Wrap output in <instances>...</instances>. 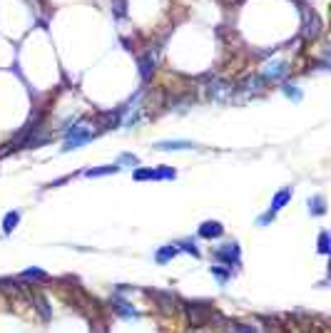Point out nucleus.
I'll return each mask as SVG.
<instances>
[{
	"label": "nucleus",
	"instance_id": "1",
	"mask_svg": "<svg viewBox=\"0 0 331 333\" xmlns=\"http://www.w3.org/2000/svg\"><path fill=\"white\" fill-rule=\"evenodd\" d=\"M95 134L90 130H73L70 134H67V139H65V145H62V152H70V149H78V147H82V145H87L90 139H92Z\"/></svg>",
	"mask_w": 331,
	"mask_h": 333
},
{
	"label": "nucleus",
	"instance_id": "2",
	"mask_svg": "<svg viewBox=\"0 0 331 333\" xmlns=\"http://www.w3.org/2000/svg\"><path fill=\"white\" fill-rule=\"evenodd\" d=\"M217 259L227 261V266L239 264V246H237V244H224V246H219V249H217Z\"/></svg>",
	"mask_w": 331,
	"mask_h": 333
},
{
	"label": "nucleus",
	"instance_id": "3",
	"mask_svg": "<svg viewBox=\"0 0 331 333\" xmlns=\"http://www.w3.org/2000/svg\"><path fill=\"white\" fill-rule=\"evenodd\" d=\"M222 234H224V226L219 222H204L199 226V236H204V239H217Z\"/></svg>",
	"mask_w": 331,
	"mask_h": 333
},
{
	"label": "nucleus",
	"instance_id": "4",
	"mask_svg": "<svg viewBox=\"0 0 331 333\" xmlns=\"http://www.w3.org/2000/svg\"><path fill=\"white\" fill-rule=\"evenodd\" d=\"M155 149H159V152H179V149H195V142H182V139H175V142H157Z\"/></svg>",
	"mask_w": 331,
	"mask_h": 333
},
{
	"label": "nucleus",
	"instance_id": "5",
	"mask_svg": "<svg viewBox=\"0 0 331 333\" xmlns=\"http://www.w3.org/2000/svg\"><path fill=\"white\" fill-rule=\"evenodd\" d=\"M289 199H292V186H287V189H281V192H279V194L274 197L272 206H269V211H272V214H276V211H279V209H281L284 204L289 202Z\"/></svg>",
	"mask_w": 331,
	"mask_h": 333
},
{
	"label": "nucleus",
	"instance_id": "6",
	"mask_svg": "<svg viewBox=\"0 0 331 333\" xmlns=\"http://www.w3.org/2000/svg\"><path fill=\"white\" fill-rule=\"evenodd\" d=\"M18 222H20L18 211H8V214H5V222H3V231H5V234H10V231L18 226Z\"/></svg>",
	"mask_w": 331,
	"mask_h": 333
},
{
	"label": "nucleus",
	"instance_id": "7",
	"mask_svg": "<svg viewBox=\"0 0 331 333\" xmlns=\"http://www.w3.org/2000/svg\"><path fill=\"white\" fill-rule=\"evenodd\" d=\"M177 251H179V249H177V246H164V249H159V251H157V264H167V261L172 259V256H175Z\"/></svg>",
	"mask_w": 331,
	"mask_h": 333
},
{
	"label": "nucleus",
	"instance_id": "8",
	"mask_svg": "<svg viewBox=\"0 0 331 333\" xmlns=\"http://www.w3.org/2000/svg\"><path fill=\"white\" fill-rule=\"evenodd\" d=\"M264 73H267V77H272V80L274 77H281V75L287 73V62H274V65H269Z\"/></svg>",
	"mask_w": 331,
	"mask_h": 333
},
{
	"label": "nucleus",
	"instance_id": "9",
	"mask_svg": "<svg viewBox=\"0 0 331 333\" xmlns=\"http://www.w3.org/2000/svg\"><path fill=\"white\" fill-rule=\"evenodd\" d=\"M120 167L112 164V167H100V169H87L85 177H102V174H110V172H117Z\"/></svg>",
	"mask_w": 331,
	"mask_h": 333
},
{
	"label": "nucleus",
	"instance_id": "10",
	"mask_svg": "<svg viewBox=\"0 0 331 333\" xmlns=\"http://www.w3.org/2000/svg\"><path fill=\"white\" fill-rule=\"evenodd\" d=\"M309 211H312V214H324V211H326V209H324V199H321V197L309 199Z\"/></svg>",
	"mask_w": 331,
	"mask_h": 333
},
{
	"label": "nucleus",
	"instance_id": "11",
	"mask_svg": "<svg viewBox=\"0 0 331 333\" xmlns=\"http://www.w3.org/2000/svg\"><path fill=\"white\" fill-rule=\"evenodd\" d=\"M22 278H48L45 271H40V269H28V271H22Z\"/></svg>",
	"mask_w": 331,
	"mask_h": 333
},
{
	"label": "nucleus",
	"instance_id": "12",
	"mask_svg": "<svg viewBox=\"0 0 331 333\" xmlns=\"http://www.w3.org/2000/svg\"><path fill=\"white\" fill-rule=\"evenodd\" d=\"M139 67H142V70H139V73H142V77H147V75H150V70H155V60H150V57H147V60H142V62H139Z\"/></svg>",
	"mask_w": 331,
	"mask_h": 333
},
{
	"label": "nucleus",
	"instance_id": "13",
	"mask_svg": "<svg viewBox=\"0 0 331 333\" xmlns=\"http://www.w3.org/2000/svg\"><path fill=\"white\" fill-rule=\"evenodd\" d=\"M135 179L137 182H142V179H155V172H152V169H137Z\"/></svg>",
	"mask_w": 331,
	"mask_h": 333
},
{
	"label": "nucleus",
	"instance_id": "14",
	"mask_svg": "<svg viewBox=\"0 0 331 333\" xmlns=\"http://www.w3.org/2000/svg\"><path fill=\"white\" fill-rule=\"evenodd\" d=\"M319 251H321V254H329V234H326V231L319 236Z\"/></svg>",
	"mask_w": 331,
	"mask_h": 333
},
{
	"label": "nucleus",
	"instance_id": "15",
	"mask_svg": "<svg viewBox=\"0 0 331 333\" xmlns=\"http://www.w3.org/2000/svg\"><path fill=\"white\" fill-rule=\"evenodd\" d=\"M212 274H215V276L219 278V283H224V281L229 278V271H222L219 266H212Z\"/></svg>",
	"mask_w": 331,
	"mask_h": 333
},
{
	"label": "nucleus",
	"instance_id": "16",
	"mask_svg": "<svg viewBox=\"0 0 331 333\" xmlns=\"http://www.w3.org/2000/svg\"><path fill=\"white\" fill-rule=\"evenodd\" d=\"M179 246H182L184 251H190V254H195V256H199V249H195V244H190V241H182Z\"/></svg>",
	"mask_w": 331,
	"mask_h": 333
},
{
	"label": "nucleus",
	"instance_id": "17",
	"mask_svg": "<svg viewBox=\"0 0 331 333\" xmlns=\"http://www.w3.org/2000/svg\"><path fill=\"white\" fill-rule=\"evenodd\" d=\"M120 162H122V164H132V167H135L137 164V157H132V154H122V157H120Z\"/></svg>",
	"mask_w": 331,
	"mask_h": 333
},
{
	"label": "nucleus",
	"instance_id": "18",
	"mask_svg": "<svg viewBox=\"0 0 331 333\" xmlns=\"http://www.w3.org/2000/svg\"><path fill=\"white\" fill-rule=\"evenodd\" d=\"M274 219V214L272 211H269V214H264V217H262V219H259V224H269Z\"/></svg>",
	"mask_w": 331,
	"mask_h": 333
}]
</instances>
